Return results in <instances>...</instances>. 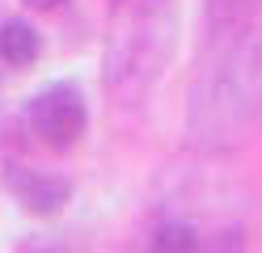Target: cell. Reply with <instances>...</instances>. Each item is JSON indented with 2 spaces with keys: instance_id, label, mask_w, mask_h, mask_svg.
Instances as JSON below:
<instances>
[{
  "instance_id": "obj_1",
  "label": "cell",
  "mask_w": 262,
  "mask_h": 253,
  "mask_svg": "<svg viewBox=\"0 0 262 253\" xmlns=\"http://www.w3.org/2000/svg\"><path fill=\"white\" fill-rule=\"evenodd\" d=\"M262 127V42L250 30L203 38V59L186 93V144L220 156Z\"/></svg>"
},
{
  "instance_id": "obj_2",
  "label": "cell",
  "mask_w": 262,
  "mask_h": 253,
  "mask_svg": "<svg viewBox=\"0 0 262 253\" xmlns=\"http://www.w3.org/2000/svg\"><path fill=\"white\" fill-rule=\"evenodd\" d=\"M178 51V0H110L102 80L123 106L148 97Z\"/></svg>"
},
{
  "instance_id": "obj_3",
  "label": "cell",
  "mask_w": 262,
  "mask_h": 253,
  "mask_svg": "<svg viewBox=\"0 0 262 253\" xmlns=\"http://www.w3.org/2000/svg\"><path fill=\"white\" fill-rule=\"evenodd\" d=\"M26 127L30 135L51 148V152H68L85 140L89 131V106L80 84L72 80H51L47 89H38L34 97L26 101Z\"/></svg>"
},
{
  "instance_id": "obj_4",
  "label": "cell",
  "mask_w": 262,
  "mask_h": 253,
  "mask_svg": "<svg viewBox=\"0 0 262 253\" xmlns=\"http://www.w3.org/2000/svg\"><path fill=\"white\" fill-rule=\"evenodd\" d=\"M0 186L21 202V211L42 215V219L59 215L72 202V181L68 177L47 173V169H34V165H17V160H5V169H0Z\"/></svg>"
},
{
  "instance_id": "obj_5",
  "label": "cell",
  "mask_w": 262,
  "mask_h": 253,
  "mask_svg": "<svg viewBox=\"0 0 262 253\" xmlns=\"http://www.w3.org/2000/svg\"><path fill=\"white\" fill-rule=\"evenodd\" d=\"M42 55V38L38 30L21 21V17H9V21H0V63L13 67V72H21V67L38 63Z\"/></svg>"
},
{
  "instance_id": "obj_6",
  "label": "cell",
  "mask_w": 262,
  "mask_h": 253,
  "mask_svg": "<svg viewBox=\"0 0 262 253\" xmlns=\"http://www.w3.org/2000/svg\"><path fill=\"white\" fill-rule=\"evenodd\" d=\"M258 0H203V38H224L241 34L254 21Z\"/></svg>"
},
{
  "instance_id": "obj_7",
  "label": "cell",
  "mask_w": 262,
  "mask_h": 253,
  "mask_svg": "<svg viewBox=\"0 0 262 253\" xmlns=\"http://www.w3.org/2000/svg\"><path fill=\"white\" fill-rule=\"evenodd\" d=\"M148 249H157V253H190V249H203V232L190 219H161L148 232Z\"/></svg>"
},
{
  "instance_id": "obj_8",
  "label": "cell",
  "mask_w": 262,
  "mask_h": 253,
  "mask_svg": "<svg viewBox=\"0 0 262 253\" xmlns=\"http://www.w3.org/2000/svg\"><path fill=\"white\" fill-rule=\"evenodd\" d=\"M26 9H34V13H55L59 5H68V0H21Z\"/></svg>"
}]
</instances>
